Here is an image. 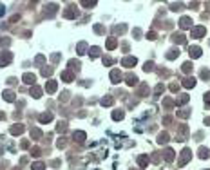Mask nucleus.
<instances>
[{"instance_id": "5701e85b", "label": "nucleus", "mask_w": 210, "mask_h": 170, "mask_svg": "<svg viewBox=\"0 0 210 170\" xmlns=\"http://www.w3.org/2000/svg\"><path fill=\"white\" fill-rule=\"evenodd\" d=\"M192 69H194V65H192V62H185L183 65H181V71L185 73V74H190Z\"/></svg>"}, {"instance_id": "dca6fc26", "label": "nucleus", "mask_w": 210, "mask_h": 170, "mask_svg": "<svg viewBox=\"0 0 210 170\" xmlns=\"http://www.w3.org/2000/svg\"><path fill=\"white\" fill-rule=\"evenodd\" d=\"M73 138H74V141H78V143H82V141H85L87 134L83 132V130H76V132L73 134Z\"/></svg>"}, {"instance_id": "a878e982", "label": "nucleus", "mask_w": 210, "mask_h": 170, "mask_svg": "<svg viewBox=\"0 0 210 170\" xmlns=\"http://www.w3.org/2000/svg\"><path fill=\"white\" fill-rule=\"evenodd\" d=\"M69 67H71V71H80V67H82V63L78 62V60H69Z\"/></svg>"}, {"instance_id": "f704fd0d", "label": "nucleus", "mask_w": 210, "mask_h": 170, "mask_svg": "<svg viewBox=\"0 0 210 170\" xmlns=\"http://www.w3.org/2000/svg\"><path fill=\"white\" fill-rule=\"evenodd\" d=\"M143 71H145V73H152V71H154V62H145Z\"/></svg>"}, {"instance_id": "f03ea898", "label": "nucleus", "mask_w": 210, "mask_h": 170, "mask_svg": "<svg viewBox=\"0 0 210 170\" xmlns=\"http://www.w3.org/2000/svg\"><path fill=\"white\" fill-rule=\"evenodd\" d=\"M189 138V127L187 125H179L178 134H176V141H185Z\"/></svg>"}, {"instance_id": "de8ad7c7", "label": "nucleus", "mask_w": 210, "mask_h": 170, "mask_svg": "<svg viewBox=\"0 0 210 170\" xmlns=\"http://www.w3.org/2000/svg\"><path fill=\"white\" fill-rule=\"evenodd\" d=\"M40 152H42V150H40L38 147H33V149H31V156H35V157H38V156H40Z\"/></svg>"}, {"instance_id": "412c9836", "label": "nucleus", "mask_w": 210, "mask_h": 170, "mask_svg": "<svg viewBox=\"0 0 210 170\" xmlns=\"http://www.w3.org/2000/svg\"><path fill=\"white\" fill-rule=\"evenodd\" d=\"M197 156L201 157V159H207L210 156V150L207 149V147H199V150H197Z\"/></svg>"}, {"instance_id": "c85d7f7f", "label": "nucleus", "mask_w": 210, "mask_h": 170, "mask_svg": "<svg viewBox=\"0 0 210 170\" xmlns=\"http://www.w3.org/2000/svg\"><path fill=\"white\" fill-rule=\"evenodd\" d=\"M31 96H33V98H40V96H42V89H40L38 85H33V87H31Z\"/></svg>"}, {"instance_id": "ea45409f", "label": "nucleus", "mask_w": 210, "mask_h": 170, "mask_svg": "<svg viewBox=\"0 0 210 170\" xmlns=\"http://www.w3.org/2000/svg\"><path fill=\"white\" fill-rule=\"evenodd\" d=\"M113 63H114V60H113L111 56H103V65L109 67V65H113Z\"/></svg>"}, {"instance_id": "13d9d810", "label": "nucleus", "mask_w": 210, "mask_h": 170, "mask_svg": "<svg viewBox=\"0 0 210 170\" xmlns=\"http://www.w3.org/2000/svg\"><path fill=\"white\" fill-rule=\"evenodd\" d=\"M51 60H53V62H58V60H60V55H58V53H55V55L51 56Z\"/></svg>"}, {"instance_id": "8fccbe9b", "label": "nucleus", "mask_w": 210, "mask_h": 170, "mask_svg": "<svg viewBox=\"0 0 210 170\" xmlns=\"http://www.w3.org/2000/svg\"><path fill=\"white\" fill-rule=\"evenodd\" d=\"M170 7H172V11H179V9L183 7V4H179V2H178V4H170Z\"/></svg>"}, {"instance_id": "c9c22d12", "label": "nucleus", "mask_w": 210, "mask_h": 170, "mask_svg": "<svg viewBox=\"0 0 210 170\" xmlns=\"http://www.w3.org/2000/svg\"><path fill=\"white\" fill-rule=\"evenodd\" d=\"M178 116L183 118V119H187V118L190 116V111H189V109H181V111H178Z\"/></svg>"}, {"instance_id": "4be33fe9", "label": "nucleus", "mask_w": 210, "mask_h": 170, "mask_svg": "<svg viewBox=\"0 0 210 170\" xmlns=\"http://www.w3.org/2000/svg\"><path fill=\"white\" fill-rule=\"evenodd\" d=\"M103 107H111L113 103H114V98L113 96H105V98H101V101H100Z\"/></svg>"}, {"instance_id": "aec40b11", "label": "nucleus", "mask_w": 210, "mask_h": 170, "mask_svg": "<svg viewBox=\"0 0 210 170\" xmlns=\"http://www.w3.org/2000/svg\"><path fill=\"white\" fill-rule=\"evenodd\" d=\"M38 119H40V123H49V121L53 119V114L51 112H44V114H40L38 116Z\"/></svg>"}, {"instance_id": "bf43d9fd", "label": "nucleus", "mask_w": 210, "mask_h": 170, "mask_svg": "<svg viewBox=\"0 0 210 170\" xmlns=\"http://www.w3.org/2000/svg\"><path fill=\"white\" fill-rule=\"evenodd\" d=\"M22 149H29V141H22Z\"/></svg>"}, {"instance_id": "5fc2aeb1", "label": "nucleus", "mask_w": 210, "mask_h": 170, "mask_svg": "<svg viewBox=\"0 0 210 170\" xmlns=\"http://www.w3.org/2000/svg\"><path fill=\"white\" fill-rule=\"evenodd\" d=\"M156 36H158V35H156L154 31H151V33H147V38H149V40H156Z\"/></svg>"}, {"instance_id": "7c9ffc66", "label": "nucleus", "mask_w": 210, "mask_h": 170, "mask_svg": "<svg viewBox=\"0 0 210 170\" xmlns=\"http://www.w3.org/2000/svg\"><path fill=\"white\" fill-rule=\"evenodd\" d=\"M89 56L93 58V60H94V58H98L100 56V47H91V49H89Z\"/></svg>"}, {"instance_id": "cd10ccee", "label": "nucleus", "mask_w": 210, "mask_h": 170, "mask_svg": "<svg viewBox=\"0 0 210 170\" xmlns=\"http://www.w3.org/2000/svg\"><path fill=\"white\" fill-rule=\"evenodd\" d=\"M85 51H87V43L85 42H80L76 45V53L78 55H85Z\"/></svg>"}, {"instance_id": "6e6d98bb", "label": "nucleus", "mask_w": 210, "mask_h": 170, "mask_svg": "<svg viewBox=\"0 0 210 170\" xmlns=\"http://www.w3.org/2000/svg\"><path fill=\"white\" fill-rule=\"evenodd\" d=\"M205 105H207V107H210V93H207V94H205Z\"/></svg>"}, {"instance_id": "473e14b6", "label": "nucleus", "mask_w": 210, "mask_h": 170, "mask_svg": "<svg viewBox=\"0 0 210 170\" xmlns=\"http://www.w3.org/2000/svg\"><path fill=\"white\" fill-rule=\"evenodd\" d=\"M179 56V49H170L169 53H167V58L169 60H174V58H178Z\"/></svg>"}, {"instance_id": "2eb2a0df", "label": "nucleus", "mask_w": 210, "mask_h": 170, "mask_svg": "<svg viewBox=\"0 0 210 170\" xmlns=\"http://www.w3.org/2000/svg\"><path fill=\"white\" fill-rule=\"evenodd\" d=\"M169 139H170L169 132H159V134H158V143H159V145H165V143H169Z\"/></svg>"}, {"instance_id": "58836bf2", "label": "nucleus", "mask_w": 210, "mask_h": 170, "mask_svg": "<svg viewBox=\"0 0 210 170\" xmlns=\"http://www.w3.org/2000/svg\"><path fill=\"white\" fill-rule=\"evenodd\" d=\"M82 6H83V7H93V6H96V0H91V2H89V0H83Z\"/></svg>"}, {"instance_id": "052dcab7", "label": "nucleus", "mask_w": 210, "mask_h": 170, "mask_svg": "<svg viewBox=\"0 0 210 170\" xmlns=\"http://www.w3.org/2000/svg\"><path fill=\"white\" fill-rule=\"evenodd\" d=\"M132 35H134V36H139V35H141V31H139V29H134Z\"/></svg>"}, {"instance_id": "bb28decb", "label": "nucleus", "mask_w": 210, "mask_h": 170, "mask_svg": "<svg viewBox=\"0 0 210 170\" xmlns=\"http://www.w3.org/2000/svg\"><path fill=\"white\" fill-rule=\"evenodd\" d=\"M62 80H63V81H73V80H74V74H73L71 71H63V73H62Z\"/></svg>"}, {"instance_id": "c756f323", "label": "nucleus", "mask_w": 210, "mask_h": 170, "mask_svg": "<svg viewBox=\"0 0 210 170\" xmlns=\"http://www.w3.org/2000/svg\"><path fill=\"white\" fill-rule=\"evenodd\" d=\"M4 100H6V101H15V93H13V91H4Z\"/></svg>"}, {"instance_id": "680f3d73", "label": "nucleus", "mask_w": 210, "mask_h": 170, "mask_svg": "<svg viewBox=\"0 0 210 170\" xmlns=\"http://www.w3.org/2000/svg\"><path fill=\"white\" fill-rule=\"evenodd\" d=\"M4 118H6V114H4V112H0V119H4Z\"/></svg>"}, {"instance_id": "79ce46f5", "label": "nucleus", "mask_w": 210, "mask_h": 170, "mask_svg": "<svg viewBox=\"0 0 210 170\" xmlns=\"http://www.w3.org/2000/svg\"><path fill=\"white\" fill-rule=\"evenodd\" d=\"M172 105H174V101H172L170 98H165V100H163V107H167V109H170Z\"/></svg>"}, {"instance_id": "e433bc0d", "label": "nucleus", "mask_w": 210, "mask_h": 170, "mask_svg": "<svg viewBox=\"0 0 210 170\" xmlns=\"http://www.w3.org/2000/svg\"><path fill=\"white\" fill-rule=\"evenodd\" d=\"M56 130L58 132H65V130H67V121H60L56 125Z\"/></svg>"}, {"instance_id": "20e7f679", "label": "nucleus", "mask_w": 210, "mask_h": 170, "mask_svg": "<svg viewBox=\"0 0 210 170\" xmlns=\"http://www.w3.org/2000/svg\"><path fill=\"white\" fill-rule=\"evenodd\" d=\"M11 60H13V55H11L9 51H2V53H0V67L11 63Z\"/></svg>"}, {"instance_id": "9d476101", "label": "nucleus", "mask_w": 210, "mask_h": 170, "mask_svg": "<svg viewBox=\"0 0 210 170\" xmlns=\"http://www.w3.org/2000/svg\"><path fill=\"white\" fill-rule=\"evenodd\" d=\"M179 27L181 29H192V18L190 17H183L179 20Z\"/></svg>"}, {"instance_id": "3c124183", "label": "nucleus", "mask_w": 210, "mask_h": 170, "mask_svg": "<svg viewBox=\"0 0 210 170\" xmlns=\"http://www.w3.org/2000/svg\"><path fill=\"white\" fill-rule=\"evenodd\" d=\"M165 91V87H163V83H158V87H156V94H161Z\"/></svg>"}, {"instance_id": "72a5a7b5", "label": "nucleus", "mask_w": 210, "mask_h": 170, "mask_svg": "<svg viewBox=\"0 0 210 170\" xmlns=\"http://www.w3.org/2000/svg\"><path fill=\"white\" fill-rule=\"evenodd\" d=\"M31 138H33V139H40V138H42V130L36 129V127H35V129H31Z\"/></svg>"}, {"instance_id": "49530a36", "label": "nucleus", "mask_w": 210, "mask_h": 170, "mask_svg": "<svg viewBox=\"0 0 210 170\" xmlns=\"http://www.w3.org/2000/svg\"><path fill=\"white\" fill-rule=\"evenodd\" d=\"M201 78H203V80H208L210 78V71L208 69H203V71H201Z\"/></svg>"}, {"instance_id": "423d86ee", "label": "nucleus", "mask_w": 210, "mask_h": 170, "mask_svg": "<svg viewBox=\"0 0 210 170\" xmlns=\"http://www.w3.org/2000/svg\"><path fill=\"white\" fill-rule=\"evenodd\" d=\"M121 80H123L121 71H120V69H113V71H111V81H113V83H120Z\"/></svg>"}, {"instance_id": "f257e3e1", "label": "nucleus", "mask_w": 210, "mask_h": 170, "mask_svg": "<svg viewBox=\"0 0 210 170\" xmlns=\"http://www.w3.org/2000/svg\"><path fill=\"white\" fill-rule=\"evenodd\" d=\"M190 159H192V150L190 149H183L181 156H179V159H178V165H179V167H185Z\"/></svg>"}, {"instance_id": "c03bdc74", "label": "nucleus", "mask_w": 210, "mask_h": 170, "mask_svg": "<svg viewBox=\"0 0 210 170\" xmlns=\"http://www.w3.org/2000/svg\"><path fill=\"white\" fill-rule=\"evenodd\" d=\"M31 168H33V170H44V168H45V165H44V163H40V161H38V163H35V165H33Z\"/></svg>"}, {"instance_id": "6e6552de", "label": "nucleus", "mask_w": 210, "mask_h": 170, "mask_svg": "<svg viewBox=\"0 0 210 170\" xmlns=\"http://www.w3.org/2000/svg\"><path fill=\"white\" fill-rule=\"evenodd\" d=\"M136 63H138L136 56H125L123 60H121V65H123V67H134Z\"/></svg>"}, {"instance_id": "a19ab883", "label": "nucleus", "mask_w": 210, "mask_h": 170, "mask_svg": "<svg viewBox=\"0 0 210 170\" xmlns=\"http://www.w3.org/2000/svg\"><path fill=\"white\" fill-rule=\"evenodd\" d=\"M42 74L44 76H51L53 74V67H44V69H42Z\"/></svg>"}, {"instance_id": "603ef678", "label": "nucleus", "mask_w": 210, "mask_h": 170, "mask_svg": "<svg viewBox=\"0 0 210 170\" xmlns=\"http://www.w3.org/2000/svg\"><path fill=\"white\" fill-rule=\"evenodd\" d=\"M114 31H116V33H120V35H121V33H125V25H116Z\"/></svg>"}, {"instance_id": "f8f14e48", "label": "nucleus", "mask_w": 210, "mask_h": 170, "mask_svg": "<svg viewBox=\"0 0 210 170\" xmlns=\"http://www.w3.org/2000/svg\"><path fill=\"white\" fill-rule=\"evenodd\" d=\"M181 85H183L185 89H192V87L196 85V78H192V76H189V78H185V80L181 81Z\"/></svg>"}, {"instance_id": "f3484780", "label": "nucleus", "mask_w": 210, "mask_h": 170, "mask_svg": "<svg viewBox=\"0 0 210 170\" xmlns=\"http://www.w3.org/2000/svg\"><path fill=\"white\" fill-rule=\"evenodd\" d=\"M24 130H25V129H24V125H13V127H11V130H9V132L13 134V136H20V134L24 132Z\"/></svg>"}, {"instance_id": "a18cd8bd", "label": "nucleus", "mask_w": 210, "mask_h": 170, "mask_svg": "<svg viewBox=\"0 0 210 170\" xmlns=\"http://www.w3.org/2000/svg\"><path fill=\"white\" fill-rule=\"evenodd\" d=\"M58 149H63V147H65V145H67V141H65V138H60V139H58Z\"/></svg>"}, {"instance_id": "4c0bfd02", "label": "nucleus", "mask_w": 210, "mask_h": 170, "mask_svg": "<svg viewBox=\"0 0 210 170\" xmlns=\"http://www.w3.org/2000/svg\"><path fill=\"white\" fill-rule=\"evenodd\" d=\"M147 91H149V87H147L145 83H141V87H139V91H138V96H145Z\"/></svg>"}, {"instance_id": "6ab92c4d", "label": "nucleus", "mask_w": 210, "mask_h": 170, "mask_svg": "<svg viewBox=\"0 0 210 170\" xmlns=\"http://www.w3.org/2000/svg\"><path fill=\"white\" fill-rule=\"evenodd\" d=\"M105 47H107L109 51H113V49H116V47H118V40H116V38H109V40L105 42Z\"/></svg>"}, {"instance_id": "2f4dec72", "label": "nucleus", "mask_w": 210, "mask_h": 170, "mask_svg": "<svg viewBox=\"0 0 210 170\" xmlns=\"http://www.w3.org/2000/svg\"><path fill=\"white\" fill-rule=\"evenodd\" d=\"M123 118H125V112H123V111H114V112H113V119H114V121H120V119H123Z\"/></svg>"}, {"instance_id": "e2e57ef3", "label": "nucleus", "mask_w": 210, "mask_h": 170, "mask_svg": "<svg viewBox=\"0 0 210 170\" xmlns=\"http://www.w3.org/2000/svg\"><path fill=\"white\" fill-rule=\"evenodd\" d=\"M4 11H6V9H4V7H0V15H4Z\"/></svg>"}, {"instance_id": "0eeeda50", "label": "nucleus", "mask_w": 210, "mask_h": 170, "mask_svg": "<svg viewBox=\"0 0 210 170\" xmlns=\"http://www.w3.org/2000/svg\"><path fill=\"white\" fill-rule=\"evenodd\" d=\"M189 55H190V58H194V60L199 58L201 56V47H199V45H190V47H189Z\"/></svg>"}, {"instance_id": "a211bd4d", "label": "nucleus", "mask_w": 210, "mask_h": 170, "mask_svg": "<svg viewBox=\"0 0 210 170\" xmlns=\"http://www.w3.org/2000/svg\"><path fill=\"white\" fill-rule=\"evenodd\" d=\"M125 80H127V85H131V87H134V85L138 83V78H136V74H132V73H129V74L125 76Z\"/></svg>"}, {"instance_id": "4468645a", "label": "nucleus", "mask_w": 210, "mask_h": 170, "mask_svg": "<svg viewBox=\"0 0 210 170\" xmlns=\"http://www.w3.org/2000/svg\"><path fill=\"white\" fill-rule=\"evenodd\" d=\"M189 100H190V96L189 94H179L178 98H176V105H185V103H189Z\"/></svg>"}, {"instance_id": "9b49d317", "label": "nucleus", "mask_w": 210, "mask_h": 170, "mask_svg": "<svg viewBox=\"0 0 210 170\" xmlns=\"http://www.w3.org/2000/svg\"><path fill=\"white\" fill-rule=\"evenodd\" d=\"M172 42H174V43H179V45H185V43H187V38L183 36L181 33H174V35H172Z\"/></svg>"}, {"instance_id": "37998d69", "label": "nucleus", "mask_w": 210, "mask_h": 170, "mask_svg": "<svg viewBox=\"0 0 210 170\" xmlns=\"http://www.w3.org/2000/svg\"><path fill=\"white\" fill-rule=\"evenodd\" d=\"M94 31L98 33V35H103L105 33V29H103V25H100V24H96L94 25Z\"/></svg>"}, {"instance_id": "7ed1b4c3", "label": "nucleus", "mask_w": 210, "mask_h": 170, "mask_svg": "<svg viewBox=\"0 0 210 170\" xmlns=\"http://www.w3.org/2000/svg\"><path fill=\"white\" fill-rule=\"evenodd\" d=\"M205 35H207V27H203V25H197V27H192L190 29L192 38H203Z\"/></svg>"}, {"instance_id": "ddd939ff", "label": "nucleus", "mask_w": 210, "mask_h": 170, "mask_svg": "<svg viewBox=\"0 0 210 170\" xmlns=\"http://www.w3.org/2000/svg\"><path fill=\"white\" fill-rule=\"evenodd\" d=\"M63 17H65V18H76L78 11L74 9V7H67V9L63 11Z\"/></svg>"}, {"instance_id": "393cba45", "label": "nucleus", "mask_w": 210, "mask_h": 170, "mask_svg": "<svg viewBox=\"0 0 210 170\" xmlns=\"http://www.w3.org/2000/svg\"><path fill=\"white\" fill-rule=\"evenodd\" d=\"M138 165H139L141 168H145V167L149 165V156H139V157H138Z\"/></svg>"}, {"instance_id": "864d4df0", "label": "nucleus", "mask_w": 210, "mask_h": 170, "mask_svg": "<svg viewBox=\"0 0 210 170\" xmlns=\"http://www.w3.org/2000/svg\"><path fill=\"white\" fill-rule=\"evenodd\" d=\"M178 89H179V83H170V91L172 93H178Z\"/></svg>"}, {"instance_id": "1a4fd4ad", "label": "nucleus", "mask_w": 210, "mask_h": 170, "mask_svg": "<svg viewBox=\"0 0 210 170\" xmlns=\"http://www.w3.org/2000/svg\"><path fill=\"white\" fill-rule=\"evenodd\" d=\"M56 89H58V83L55 81V80H49V81L45 83V91H47L49 94H55V93H56Z\"/></svg>"}, {"instance_id": "4d7b16f0", "label": "nucleus", "mask_w": 210, "mask_h": 170, "mask_svg": "<svg viewBox=\"0 0 210 170\" xmlns=\"http://www.w3.org/2000/svg\"><path fill=\"white\" fill-rule=\"evenodd\" d=\"M163 123H165V125H170V123H172V118H170V116H167V118L163 119Z\"/></svg>"}, {"instance_id": "b1692460", "label": "nucleus", "mask_w": 210, "mask_h": 170, "mask_svg": "<svg viewBox=\"0 0 210 170\" xmlns=\"http://www.w3.org/2000/svg\"><path fill=\"white\" fill-rule=\"evenodd\" d=\"M163 157H165V161H169V163L174 161V150H172V149H167V150L163 152Z\"/></svg>"}, {"instance_id": "09e8293b", "label": "nucleus", "mask_w": 210, "mask_h": 170, "mask_svg": "<svg viewBox=\"0 0 210 170\" xmlns=\"http://www.w3.org/2000/svg\"><path fill=\"white\" fill-rule=\"evenodd\" d=\"M35 62H36V65H42V63H44V62H45V56H44V55H38V56H36V60H35Z\"/></svg>"}, {"instance_id": "39448f33", "label": "nucleus", "mask_w": 210, "mask_h": 170, "mask_svg": "<svg viewBox=\"0 0 210 170\" xmlns=\"http://www.w3.org/2000/svg\"><path fill=\"white\" fill-rule=\"evenodd\" d=\"M22 81L33 87V85H36V83H35V81H36V76L33 74V73H25V74L22 76Z\"/></svg>"}]
</instances>
